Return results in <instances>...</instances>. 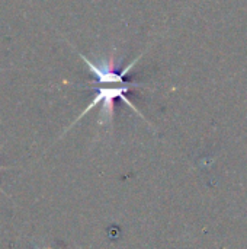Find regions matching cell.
Masks as SVG:
<instances>
[{
    "mask_svg": "<svg viewBox=\"0 0 247 249\" xmlns=\"http://www.w3.org/2000/svg\"><path fill=\"white\" fill-rule=\"evenodd\" d=\"M47 249H48V248H47Z\"/></svg>",
    "mask_w": 247,
    "mask_h": 249,
    "instance_id": "cell-3",
    "label": "cell"
},
{
    "mask_svg": "<svg viewBox=\"0 0 247 249\" xmlns=\"http://www.w3.org/2000/svg\"><path fill=\"white\" fill-rule=\"evenodd\" d=\"M0 191H1V193H4V191H3V190H1V187H0Z\"/></svg>",
    "mask_w": 247,
    "mask_h": 249,
    "instance_id": "cell-2",
    "label": "cell"
},
{
    "mask_svg": "<svg viewBox=\"0 0 247 249\" xmlns=\"http://www.w3.org/2000/svg\"><path fill=\"white\" fill-rule=\"evenodd\" d=\"M82 61L89 67V71L93 74L95 80L90 82L93 86L92 89L96 92L93 99L90 101V104L80 112V115L71 123V125L64 131L67 133L74 124H77L84 115H87L93 108L99 107L100 105V114H99V124L103 125V124H112L114 121V117H115V101L116 99H121L124 101L134 112H137L138 115L143 117V114L137 109V107L132 104V101L128 98V93L135 89V88H140L138 83H134V82H125V76L130 73V70L137 64L138 58H135L132 63H130L125 69L122 70H118L116 67V61H115V57L114 54L105 60H100V61H93L90 58H87L86 55H83L82 53H79ZM144 118V117H143Z\"/></svg>",
    "mask_w": 247,
    "mask_h": 249,
    "instance_id": "cell-1",
    "label": "cell"
}]
</instances>
